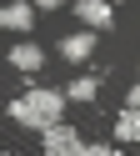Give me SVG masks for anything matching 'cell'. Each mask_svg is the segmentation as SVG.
Listing matches in <instances>:
<instances>
[{"label": "cell", "mask_w": 140, "mask_h": 156, "mask_svg": "<svg viewBox=\"0 0 140 156\" xmlns=\"http://www.w3.org/2000/svg\"><path fill=\"white\" fill-rule=\"evenodd\" d=\"M60 111H65V96H60V91H45V86H35V91H25V96L10 101V121L35 126V131L60 126Z\"/></svg>", "instance_id": "6da1fadb"}, {"label": "cell", "mask_w": 140, "mask_h": 156, "mask_svg": "<svg viewBox=\"0 0 140 156\" xmlns=\"http://www.w3.org/2000/svg\"><path fill=\"white\" fill-rule=\"evenodd\" d=\"M45 156H120V151H115V146H85L75 136V126L60 121V126L45 131Z\"/></svg>", "instance_id": "7a4b0ae2"}, {"label": "cell", "mask_w": 140, "mask_h": 156, "mask_svg": "<svg viewBox=\"0 0 140 156\" xmlns=\"http://www.w3.org/2000/svg\"><path fill=\"white\" fill-rule=\"evenodd\" d=\"M75 10H80V20H85L90 30H105V25L115 20V10H110V0H75Z\"/></svg>", "instance_id": "3957f363"}, {"label": "cell", "mask_w": 140, "mask_h": 156, "mask_svg": "<svg viewBox=\"0 0 140 156\" xmlns=\"http://www.w3.org/2000/svg\"><path fill=\"white\" fill-rule=\"evenodd\" d=\"M30 20H35V10H30L25 0H10L5 10H0V25L5 30H30Z\"/></svg>", "instance_id": "277c9868"}, {"label": "cell", "mask_w": 140, "mask_h": 156, "mask_svg": "<svg viewBox=\"0 0 140 156\" xmlns=\"http://www.w3.org/2000/svg\"><path fill=\"white\" fill-rule=\"evenodd\" d=\"M115 136H120V141H140V106H125V111H120Z\"/></svg>", "instance_id": "5b68a950"}, {"label": "cell", "mask_w": 140, "mask_h": 156, "mask_svg": "<svg viewBox=\"0 0 140 156\" xmlns=\"http://www.w3.org/2000/svg\"><path fill=\"white\" fill-rule=\"evenodd\" d=\"M10 66H20V71H35V66H40V45H30V41H20L15 51H10Z\"/></svg>", "instance_id": "8992f818"}, {"label": "cell", "mask_w": 140, "mask_h": 156, "mask_svg": "<svg viewBox=\"0 0 140 156\" xmlns=\"http://www.w3.org/2000/svg\"><path fill=\"white\" fill-rule=\"evenodd\" d=\"M60 51H65L70 61H85V55H90V35H65V41H60Z\"/></svg>", "instance_id": "52a82bcc"}, {"label": "cell", "mask_w": 140, "mask_h": 156, "mask_svg": "<svg viewBox=\"0 0 140 156\" xmlns=\"http://www.w3.org/2000/svg\"><path fill=\"white\" fill-rule=\"evenodd\" d=\"M70 96H75V101H90V96H95V81H90V76H80V81L70 86Z\"/></svg>", "instance_id": "ba28073f"}, {"label": "cell", "mask_w": 140, "mask_h": 156, "mask_svg": "<svg viewBox=\"0 0 140 156\" xmlns=\"http://www.w3.org/2000/svg\"><path fill=\"white\" fill-rule=\"evenodd\" d=\"M125 106H140V81L130 86V101H125Z\"/></svg>", "instance_id": "9c48e42d"}, {"label": "cell", "mask_w": 140, "mask_h": 156, "mask_svg": "<svg viewBox=\"0 0 140 156\" xmlns=\"http://www.w3.org/2000/svg\"><path fill=\"white\" fill-rule=\"evenodd\" d=\"M35 5H45V10H55V5H60V0H35Z\"/></svg>", "instance_id": "30bf717a"}, {"label": "cell", "mask_w": 140, "mask_h": 156, "mask_svg": "<svg viewBox=\"0 0 140 156\" xmlns=\"http://www.w3.org/2000/svg\"><path fill=\"white\" fill-rule=\"evenodd\" d=\"M5 156H15V151H5Z\"/></svg>", "instance_id": "8fae6325"}]
</instances>
